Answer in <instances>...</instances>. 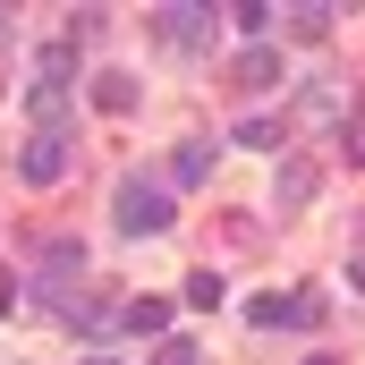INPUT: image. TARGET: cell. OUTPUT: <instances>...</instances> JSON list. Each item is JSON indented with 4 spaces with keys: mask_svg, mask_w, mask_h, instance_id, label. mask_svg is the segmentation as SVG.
I'll return each mask as SVG.
<instances>
[{
    "mask_svg": "<svg viewBox=\"0 0 365 365\" xmlns=\"http://www.w3.org/2000/svg\"><path fill=\"white\" fill-rule=\"evenodd\" d=\"M110 212H119L128 238H162V230H170V187H153L145 170H128L119 195H110Z\"/></svg>",
    "mask_w": 365,
    "mask_h": 365,
    "instance_id": "1",
    "label": "cell"
},
{
    "mask_svg": "<svg viewBox=\"0 0 365 365\" xmlns=\"http://www.w3.org/2000/svg\"><path fill=\"white\" fill-rule=\"evenodd\" d=\"M68 162H77V136H68V128H34V145L17 153V179L26 187H60Z\"/></svg>",
    "mask_w": 365,
    "mask_h": 365,
    "instance_id": "2",
    "label": "cell"
},
{
    "mask_svg": "<svg viewBox=\"0 0 365 365\" xmlns=\"http://www.w3.org/2000/svg\"><path fill=\"white\" fill-rule=\"evenodd\" d=\"M153 34H162V43H179V51H195V43H212V9L170 0V9H153Z\"/></svg>",
    "mask_w": 365,
    "mask_h": 365,
    "instance_id": "3",
    "label": "cell"
},
{
    "mask_svg": "<svg viewBox=\"0 0 365 365\" xmlns=\"http://www.w3.org/2000/svg\"><path fill=\"white\" fill-rule=\"evenodd\" d=\"M255 323H264V331H280V323H289V331H314V323H323V297H314V289H297V297H255Z\"/></svg>",
    "mask_w": 365,
    "mask_h": 365,
    "instance_id": "4",
    "label": "cell"
},
{
    "mask_svg": "<svg viewBox=\"0 0 365 365\" xmlns=\"http://www.w3.org/2000/svg\"><path fill=\"white\" fill-rule=\"evenodd\" d=\"M230 77H238V86H247V93H264V86H280V51H272V43H247V51L230 60Z\"/></svg>",
    "mask_w": 365,
    "mask_h": 365,
    "instance_id": "5",
    "label": "cell"
},
{
    "mask_svg": "<svg viewBox=\"0 0 365 365\" xmlns=\"http://www.w3.org/2000/svg\"><path fill=\"white\" fill-rule=\"evenodd\" d=\"M93 110L128 119V110H136V77H128V68H102V77H93Z\"/></svg>",
    "mask_w": 365,
    "mask_h": 365,
    "instance_id": "6",
    "label": "cell"
},
{
    "mask_svg": "<svg viewBox=\"0 0 365 365\" xmlns=\"http://www.w3.org/2000/svg\"><path fill=\"white\" fill-rule=\"evenodd\" d=\"M68 272H86V247L77 238H51L43 247V280H68Z\"/></svg>",
    "mask_w": 365,
    "mask_h": 365,
    "instance_id": "7",
    "label": "cell"
},
{
    "mask_svg": "<svg viewBox=\"0 0 365 365\" xmlns=\"http://www.w3.org/2000/svg\"><path fill=\"white\" fill-rule=\"evenodd\" d=\"M204 170H212V145H179L170 153V187H195Z\"/></svg>",
    "mask_w": 365,
    "mask_h": 365,
    "instance_id": "8",
    "label": "cell"
},
{
    "mask_svg": "<svg viewBox=\"0 0 365 365\" xmlns=\"http://www.w3.org/2000/svg\"><path fill=\"white\" fill-rule=\"evenodd\" d=\"M26 110H34L43 128H68V93H60V86H34V93H26Z\"/></svg>",
    "mask_w": 365,
    "mask_h": 365,
    "instance_id": "9",
    "label": "cell"
},
{
    "mask_svg": "<svg viewBox=\"0 0 365 365\" xmlns=\"http://www.w3.org/2000/svg\"><path fill=\"white\" fill-rule=\"evenodd\" d=\"M306 195H314V162H289V170H280V212H297Z\"/></svg>",
    "mask_w": 365,
    "mask_h": 365,
    "instance_id": "10",
    "label": "cell"
},
{
    "mask_svg": "<svg viewBox=\"0 0 365 365\" xmlns=\"http://www.w3.org/2000/svg\"><path fill=\"white\" fill-rule=\"evenodd\" d=\"M128 331H145V340L170 331V306H162V297H136V306H128Z\"/></svg>",
    "mask_w": 365,
    "mask_h": 365,
    "instance_id": "11",
    "label": "cell"
},
{
    "mask_svg": "<svg viewBox=\"0 0 365 365\" xmlns=\"http://www.w3.org/2000/svg\"><path fill=\"white\" fill-rule=\"evenodd\" d=\"M331 17H340L331 0H306V9H289V26H297V34H331Z\"/></svg>",
    "mask_w": 365,
    "mask_h": 365,
    "instance_id": "12",
    "label": "cell"
},
{
    "mask_svg": "<svg viewBox=\"0 0 365 365\" xmlns=\"http://www.w3.org/2000/svg\"><path fill=\"white\" fill-rule=\"evenodd\" d=\"M68 68H77V43H51V51H43V86L68 93Z\"/></svg>",
    "mask_w": 365,
    "mask_h": 365,
    "instance_id": "13",
    "label": "cell"
},
{
    "mask_svg": "<svg viewBox=\"0 0 365 365\" xmlns=\"http://www.w3.org/2000/svg\"><path fill=\"white\" fill-rule=\"evenodd\" d=\"M221 17H238L247 34H272V17H280V9H264V0H238V9H221Z\"/></svg>",
    "mask_w": 365,
    "mask_h": 365,
    "instance_id": "14",
    "label": "cell"
},
{
    "mask_svg": "<svg viewBox=\"0 0 365 365\" xmlns=\"http://www.w3.org/2000/svg\"><path fill=\"white\" fill-rule=\"evenodd\" d=\"M221 297H230V289H221V272H195V280H187V306H204V314H212Z\"/></svg>",
    "mask_w": 365,
    "mask_h": 365,
    "instance_id": "15",
    "label": "cell"
},
{
    "mask_svg": "<svg viewBox=\"0 0 365 365\" xmlns=\"http://www.w3.org/2000/svg\"><path fill=\"white\" fill-rule=\"evenodd\" d=\"M238 145H280V119H238Z\"/></svg>",
    "mask_w": 365,
    "mask_h": 365,
    "instance_id": "16",
    "label": "cell"
},
{
    "mask_svg": "<svg viewBox=\"0 0 365 365\" xmlns=\"http://www.w3.org/2000/svg\"><path fill=\"white\" fill-rule=\"evenodd\" d=\"M153 365H195V340H162V349H153Z\"/></svg>",
    "mask_w": 365,
    "mask_h": 365,
    "instance_id": "17",
    "label": "cell"
},
{
    "mask_svg": "<svg viewBox=\"0 0 365 365\" xmlns=\"http://www.w3.org/2000/svg\"><path fill=\"white\" fill-rule=\"evenodd\" d=\"M17 306H26V280H17V272H0V314H17Z\"/></svg>",
    "mask_w": 365,
    "mask_h": 365,
    "instance_id": "18",
    "label": "cell"
},
{
    "mask_svg": "<svg viewBox=\"0 0 365 365\" xmlns=\"http://www.w3.org/2000/svg\"><path fill=\"white\" fill-rule=\"evenodd\" d=\"M349 162H365V102L349 110Z\"/></svg>",
    "mask_w": 365,
    "mask_h": 365,
    "instance_id": "19",
    "label": "cell"
},
{
    "mask_svg": "<svg viewBox=\"0 0 365 365\" xmlns=\"http://www.w3.org/2000/svg\"><path fill=\"white\" fill-rule=\"evenodd\" d=\"M314 365H340V357H314Z\"/></svg>",
    "mask_w": 365,
    "mask_h": 365,
    "instance_id": "20",
    "label": "cell"
}]
</instances>
